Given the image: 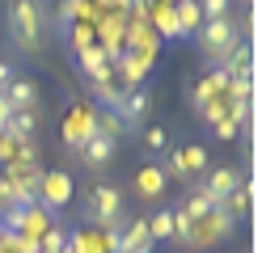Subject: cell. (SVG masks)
Listing matches in <instances>:
<instances>
[{"label":"cell","mask_w":262,"mask_h":253,"mask_svg":"<svg viewBox=\"0 0 262 253\" xmlns=\"http://www.w3.org/2000/svg\"><path fill=\"white\" fill-rule=\"evenodd\" d=\"M9 34L26 55L42 51V5L38 0H13L9 5Z\"/></svg>","instance_id":"obj_1"},{"label":"cell","mask_w":262,"mask_h":253,"mask_svg":"<svg viewBox=\"0 0 262 253\" xmlns=\"http://www.w3.org/2000/svg\"><path fill=\"white\" fill-rule=\"evenodd\" d=\"M85 215L93 219L97 228H106L110 219L123 215V190L114 181H93L89 194H85Z\"/></svg>","instance_id":"obj_2"},{"label":"cell","mask_w":262,"mask_h":253,"mask_svg":"<svg viewBox=\"0 0 262 253\" xmlns=\"http://www.w3.org/2000/svg\"><path fill=\"white\" fill-rule=\"evenodd\" d=\"M199 42H203V55L211 59H224L228 51L241 42V30H237V17H216V21H203L199 26Z\"/></svg>","instance_id":"obj_3"},{"label":"cell","mask_w":262,"mask_h":253,"mask_svg":"<svg viewBox=\"0 0 262 253\" xmlns=\"http://www.w3.org/2000/svg\"><path fill=\"white\" fill-rule=\"evenodd\" d=\"M237 232V219L228 211H207L203 219H194V236H190V249H216L220 241H228V236Z\"/></svg>","instance_id":"obj_4"},{"label":"cell","mask_w":262,"mask_h":253,"mask_svg":"<svg viewBox=\"0 0 262 253\" xmlns=\"http://www.w3.org/2000/svg\"><path fill=\"white\" fill-rule=\"evenodd\" d=\"M165 177H182V181H190V177H199L203 169H207V148L203 144H186V148H178V152H165Z\"/></svg>","instance_id":"obj_5"},{"label":"cell","mask_w":262,"mask_h":253,"mask_svg":"<svg viewBox=\"0 0 262 253\" xmlns=\"http://www.w3.org/2000/svg\"><path fill=\"white\" fill-rule=\"evenodd\" d=\"M72 173L68 169H51V173H42L38 181V207L42 211H59V207H68L72 202Z\"/></svg>","instance_id":"obj_6"},{"label":"cell","mask_w":262,"mask_h":253,"mask_svg":"<svg viewBox=\"0 0 262 253\" xmlns=\"http://www.w3.org/2000/svg\"><path fill=\"white\" fill-rule=\"evenodd\" d=\"M165 186H169V177H165V169H161V165H140L136 177H131V190H136V198L148 202V207H157V202L165 198Z\"/></svg>","instance_id":"obj_7"},{"label":"cell","mask_w":262,"mask_h":253,"mask_svg":"<svg viewBox=\"0 0 262 253\" xmlns=\"http://www.w3.org/2000/svg\"><path fill=\"white\" fill-rule=\"evenodd\" d=\"M237 186H241L237 169H233V165H220V169H211V173L203 177V186H199V190H203V194H207V198H211V202L220 207V202H224L228 194H233Z\"/></svg>","instance_id":"obj_8"},{"label":"cell","mask_w":262,"mask_h":253,"mask_svg":"<svg viewBox=\"0 0 262 253\" xmlns=\"http://www.w3.org/2000/svg\"><path fill=\"white\" fill-rule=\"evenodd\" d=\"M152 236H148V219H127V228L119 236V245H114V253H152Z\"/></svg>","instance_id":"obj_9"},{"label":"cell","mask_w":262,"mask_h":253,"mask_svg":"<svg viewBox=\"0 0 262 253\" xmlns=\"http://www.w3.org/2000/svg\"><path fill=\"white\" fill-rule=\"evenodd\" d=\"M114 152H119V140H110V135H97V131H93L76 156L85 160L89 169H102V165H110V160H114Z\"/></svg>","instance_id":"obj_10"},{"label":"cell","mask_w":262,"mask_h":253,"mask_svg":"<svg viewBox=\"0 0 262 253\" xmlns=\"http://www.w3.org/2000/svg\"><path fill=\"white\" fill-rule=\"evenodd\" d=\"M93 131H97V127H93V110H89V106H80V110L68 118V123H63V144H68L72 152H80Z\"/></svg>","instance_id":"obj_11"},{"label":"cell","mask_w":262,"mask_h":253,"mask_svg":"<svg viewBox=\"0 0 262 253\" xmlns=\"http://www.w3.org/2000/svg\"><path fill=\"white\" fill-rule=\"evenodd\" d=\"M148 106H152V97H148V89L140 84V89H127V93H123V101H119V110H114V114H119L127 127H136V123H144Z\"/></svg>","instance_id":"obj_12"},{"label":"cell","mask_w":262,"mask_h":253,"mask_svg":"<svg viewBox=\"0 0 262 253\" xmlns=\"http://www.w3.org/2000/svg\"><path fill=\"white\" fill-rule=\"evenodd\" d=\"M224 84H228V72H224V67L207 72L203 80H194V84H190V101H194V110L207 106V101H216V97H224Z\"/></svg>","instance_id":"obj_13"},{"label":"cell","mask_w":262,"mask_h":253,"mask_svg":"<svg viewBox=\"0 0 262 253\" xmlns=\"http://www.w3.org/2000/svg\"><path fill=\"white\" fill-rule=\"evenodd\" d=\"M148 63H152V55L148 51H127V55L119 59V67H123V89H140L144 84V76H148Z\"/></svg>","instance_id":"obj_14"},{"label":"cell","mask_w":262,"mask_h":253,"mask_svg":"<svg viewBox=\"0 0 262 253\" xmlns=\"http://www.w3.org/2000/svg\"><path fill=\"white\" fill-rule=\"evenodd\" d=\"M5 101L13 110H38V84L30 76H13L9 89H5Z\"/></svg>","instance_id":"obj_15"},{"label":"cell","mask_w":262,"mask_h":253,"mask_svg":"<svg viewBox=\"0 0 262 253\" xmlns=\"http://www.w3.org/2000/svg\"><path fill=\"white\" fill-rule=\"evenodd\" d=\"M80 63H85V76L93 80V84H102V80H110L114 72H110V59H106V51L102 47H85V51H80Z\"/></svg>","instance_id":"obj_16"},{"label":"cell","mask_w":262,"mask_h":253,"mask_svg":"<svg viewBox=\"0 0 262 253\" xmlns=\"http://www.w3.org/2000/svg\"><path fill=\"white\" fill-rule=\"evenodd\" d=\"M38 123H42L38 110H13L5 135H13V140H34V135H38Z\"/></svg>","instance_id":"obj_17"},{"label":"cell","mask_w":262,"mask_h":253,"mask_svg":"<svg viewBox=\"0 0 262 253\" xmlns=\"http://www.w3.org/2000/svg\"><path fill=\"white\" fill-rule=\"evenodd\" d=\"M148 236H152V245L157 241H173V211L169 207H157L148 215Z\"/></svg>","instance_id":"obj_18"},{"label":"cell","mask_w":262,"mask_h":253,"mask_svg":"<svg viewBox=\"0 0 262 253\" xmlns=\"http://www.w3.org/2000/svg\"><path fill=\"white\" fill-rule=\"evenodd\" d=\"M250 202H254V186H245V190L237 186V190H233V194H228V198L220 202V211H228L233 219H241L245 211H250Z\"/></svg>","instance_id":"obj_19"},{"label":"cell","mask_w":262,"mask_h":253,"mask_svg":"<svg viewBox=\"0 0 262 253\" xmlns=\"http://www.w3.org/2000/svg\"><path fill=\"white\" fill-rule=\"evenodd\" d=\"M173 13H178V30H182V34H190V30H199V26H203L199 5H194V0H178Z\"/></svg>","instance_id":"obj_20"},{"label":"cell","mask_w":262,"mask_h":253,"mask_svg":"<svg viewBox=\"0 0 262 253\" xmlns=\"http://www.w3.org/2000/svg\"><path fill=\"white\" fill-rule=\"evenodd\" d=\"M182 211H186L190 219H203L207 211H216V202H211V198H207V194L199 190V186H194V190L186 194V202H182Z\"/></svg>","instance_id":"obj_21"},{"label":"cell","mask_w":262,"mask_h":253,"mask_svg":"<svg viewBox=\"0 0 262 253\" xmlns=\"http://www.w3.org/2000/svg\"><path fill=\"white\" fill-rule=\"evenodd\" d=\"M68 245H72L76 253H110V245L102 241V232H76Z\"/></svg>","instance_id":"obj_22"},{"label":"cell","mask_w":262,"mask_h":253,"mask_svg":"<svg viewBox=\"0 0 262 253\" xmlns=\"http://www.w3.org/2000/svg\"><path fill=\"white\" fill-rule=\"evenodd\" d=\"M152 21H157V30L165 34V38H178V34H182V30H178V13H173V5H157V9H152Z\"/></svg>","instance_id":"obj_23"},{"label":"cell","mask_w":262,"mask_h":253,"mask_svg":"<svg viewBox=\"0 0 262 253\" xmlns=\"http://www.w3.org/2000/svg\"><path fill=\"white\" fill-rule=\"evenodd\" d=\"M199 5V17L203 21H216V17H228L233 13V0H194Z\"/></svg>","instance_id":"obj_24"},{"label":"cell","mask_w":262,"mask_h":253,"mask_svg":"<svg viewBox=\"0 0 262 253\" xmlns=\"http://www.w3.org/2000/svg\"><path fill=\"white\" fill-rule=\"evenodd\" d=\"M169 148V131L165 127H148L144 131V152H148V156H157V152H165Z\"/></svg>","instance_id":"obj_25"},{"label":"cell","mask_w":262,"mask_h":253,"mask_svg":"<svg viewBox=\"0 0 262 253\" xmlns=\"http://www.w3.org/2000/svg\"><path fill=\"white\" fill-rule=\"evenodd\" d=\"M63 245H68V236H63V228H59V224H51V228L38 236V249H42V253H59Z\"/></svg>","instance_id":"obj_26"},{"label":"cell","mask_w":262,"mask_h":253,"mask_svg":"<svg viewBox=\"0 0 262 253\" xmlns=\"http://www.w3.org/2000/svg\"><path fill=\"white\" fill-rule=\"evenodd\" d=\"M173 236H178L182 245H190V236H194V219H190V215H186L182 207L173 211Z\"/></svg>","instance_id":"obj_27"},{"label":"cell","mask_w":262,"mask_h":253,"mask_svg":"<svg viewBox=\"0 0 262 253\" xmlns=\"http://www.w3.org/2000/svg\"><path fill=\"white\" fill-rule=\"evenodd\" d=\"M228 114V97H216V101H207V106H199V118L203 123H216V118Z\"/></svg>","instance_id":"obj_28"},{"label":"cell","mask_w":262,"mask_h":253,"mask_svg":"<svg viewBox=\"0 0 262 253\" xmlns=\"http://www.w3.org/2000/svg\"><path fill=\"white\" fill-rule=\"evenodd\" d=\"M211 127H216V135H220V140H233V135H237V123H233V118H216V123H211Z\"/></svg>","instance_id":"obj_29"},{"label":"cell","mask_w":262,"mask_h":253,"mask_svg":"<svg viewBox=\"0 0 262 253\" xmlns=\"http://www.w3.org/2000/svg\"><path fill=\"white\" fill-rule=\"evenodd\" d=\"M157 5H178V0H157Z\"/></svg>","instance_id":"obj_30"}]
</instances>
